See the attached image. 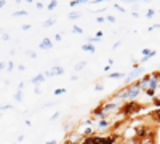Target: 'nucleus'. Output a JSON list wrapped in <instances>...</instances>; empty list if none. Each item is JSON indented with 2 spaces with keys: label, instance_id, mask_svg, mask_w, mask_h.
<instances>
[{
  "label": "nucleus",
  "instance_id": "1",
  "mask_svg": "<svg viewBox=\"0 0 160 144\" xmlns=\"http://www.w3.org/2000/svg\"><path fill=\"white\" fill-rule=\"evenodd\" d=\"M101 106H102V112L108 115V117H111L112 112H117V111L122 109L123 104L120 102V101H117V99H108L106 102H101Z\"/></svg>",
  "mask_w": 160,
  "mask_h": 144
},
{
  "label": "nucleus",
  "instance_id": "2",
  "mask_svg": "<svg viewBox=\"0 0 160 144\" xmlns=\"http://www.w3.org/2000/svg\"><path fill=\"white\" fill-rule=\"evenodd\" d=\"M142 75H144V67L139 66V64H135V66H133V71H131V72L127 75V78H125V87H128V85H131L133 82L139 80Z\"/></svg>",
  "mask_w": 160,
  "mask_h": 144
},
{
  "label": "nucleus",
  "instance_id": "3",
  "mask_svg": "<svg viewBox=\"0 0 160 144\" xmlns=\"http://www.w3.org/2000/svg\"><path fill=\"white\" fill-rule=\"evenodd\" d=\"M141 111V106L138 102L135 101H128V102H123V106H122V112L125 115H133V114H136Z\"/></svg>",
  "mask_w": 160,
  "mask_h": 144
},
{
  "label": "nucleus",
  "instance_id": "4",
  "mask_svg": "<svg viewBox=\"0 0 160 144\" xmlns=\"http://www.w3.org/2000/svg\"><path fill=\"white\" fill-rule=\"evenodd\" d=\"M83 139H85L83 133L77 132V130H71V132L68 133V141H69V142H72V144H80Z\"/></svg>",
  "mask_w": 160,
  "mask_h": 144
},
{
  "label": "nucleus",
  "instance_id": "5",
  "mask_svg": "<svg viewBox=\"0 0 160 144\" xmlns=\"http://www.w3.org/2000/svg\"><path fill=\"white\" fill-rule=\"evenodd\" d=\"M43 74H45V77H59V75L64 74V67H62V66H51V67H50L48 71H45Z\"/></svg>",
  "mask_w": 160,
  "mask_h": 144
},
{
  "label": "nucleus",
  "instance_id": "6",
  "mask_svg": "<svg viewBox=\"0 0 160 144\" xmlns=\"http://www.w3.org/2000/svg\"><path fill=\"white\" fill-rule=\"evenodd\" d=\"M158 83H160V72H152V74H151V82H149V88H148V90L157 91ZM148 90H146V91H148Z\"/></svg>",
  "mask_w": 160,
  "mask_h": 144
},
{
  "label": "nucleus",
  "instance_id": "7",
  "mask_svg": "<svg viewBox=\"0 0 160 144\" xmlns=\"http://www.w3.org/2000/svg\"><path fill=\"white\" fill-rule=\"evenodd\" d=\"M149 82H151V74H144L141 78H139V87L142 91H146L149 88Z\"/></svg>",
  "mask_w": 160,
  "mask_h": 144
},
{
  "label": "nucleus",
  "instance_id": "8",
  "mask_svg": "<svg viewBox=\"0 0 160 144\" xmlns=\"http://www.w3.org/2000/svg\"><path fill=\"white\" fill-rule=\"evenodd\" d=\"M38 48L40 50H51L53 48V40H51V38H48V37H45L43 40L38 43Z\"/></svg>",
  "mask_w": 160,
  "mask_h": 144
},
{
  "label": "nucleus",
  "instance_id": "9",
  "mask_svg": "<svg viewBox=\"0 0 160 144\" xmlns=\"http://www.w3.org/2000/svg\"><path fill=\"white\" fill-rule=\"evenodd\" d=\"M45 80H47V78H45V74H37L35 77L31 78V83H32L34 87H38L40 83H43Z\"/></svg>",
  "mask_w": 160,
  "mask_h": 144
},
{
  "label": "nucleus",
  "instance_id": "10",
  "mask_svg": "<svg viewBox=\"0 0 160 144\" xmlns=\"http://www.w3.org/2000/svg\"><path fill=\"white\" fill-rule=\"evenodd\" d=\"M155 55H157V51H155V50H149V48H142V50H141V56H142V58H149V59H152Z\"/></svg>",
  "mask_w": 160,
  "mask_h": 144
},
{
  "label": "nucleus",
  "instance_id": "11",
  "mask_svg": "<svg viewBox=\"0 0 160 144\" xmlns=\"http://www.w3.org/2000/svg\"><path fill=\"white\" fill-rule=\"evenodd\" d=\"M82 50H83V51H87V53H90V55L96 53V48H95V45H91V43H88V42L82 45Z\"/></svg>",
  "mask_w": 160,
  "mask_h": 144
},
{
  "label": "nucleus",
  "instance_id": "12",
  "mask_svg": "<svg viewBox=\"0 0 160 144\" xmlns=\"http://www.w3.org/2000/svg\"><path fill=\"white\" fill-rule=\"evenodd\" d=\"M111 125H112V123H111L109 120H99V122H98V130H101V132H102V130H108Z\"/></svg>",
  "mask_w": 160,
  "mask_h": 144
},
{
  "label": "nucleus",
  "instance_id": "13",
  "mask_svg": "<svg viewBox=\"0 0 160 144\" xmlns=\"http://www.w3.org/2000/svg\"><path fill=\"white\" fill-rule=\"evenodd\" d=\"M80 18H82V13H80V11H72V13L68 15V19H71V21H77Z\"/></svg>",
  "mask_w": 160,
  "mask_h": 144
},
{
  "label": "nucleus",
  "instance_id": "14",
  "mask_svg": "<svg viewBox=\"0 0 160 144\" xmlns=\"http://www.w3.org/2000/svg\"><path fill=\"white\" fill-rule=\"evenodd\" d=\"M11 15H13V18H21V16H28L29 13L26 10H16V11H13Z\"/></svg>",
  "mask_w": 160,
  "mask_h": 144
},
{
  "label": "nucleus",
  "instance_id": "15",
  "mask_svg": "<svg viewBox=\"0 0 160 144\" xmlns=\"http://www.w3.org/2000/svg\"><path fill=\"white\" fill-rule=\"evenodd\" d=\"M85 66H87V61H78L75 66H74V71L75 72H78V71H83L85 69Z\"/></svg>",
  "mask_w": 160,
  "mask_h": 144
},
{
  "label": "nucleus",
  "instance_id": "16",
  "mask_svg": "<svg viewBox=\"0 0 160 144\" xmlns=\"http://www.w3.org/2000/svg\"><path fill=\"white\" fill-rule=\"evenodd\" d=\"M55 22H56V18H48L43 21V27H51V26H55Z\"/></svg>",
  "mask_w": 160,
  "mask_h": 144
},
{
  "label": "nucleus",
  "instance_id": "17",
  "mask_svg": "<svg viewBox=\"0 0 160 144\" xmlns=\"http://www.w3.org/2000/svg\"><path fill=\"white\" fill-rule=\"evenodd\" d=\"M108 77L109 78H123L125 74L123 72H111V74H108Z\"/></svg>",
  "mask_w": 160,
  "mask_h": 144
},
{
  "label": "nucleus",
  "instance_id": "18",
  "mask_svg": "<svg viewBox=\"0 0 160 144\" xmlns=\"http://www.w3.org/2000/svg\"><path fill=\"white\" fill-rule=\"evenodd\" d=\"M66 91H68L66 88H56L55 91H53V95H55V96H61V95H64V93H66Z\"/></svg>",
  "mask_w": 160,
  "mask_h": 144
},
{
  "label": "nucleus",
  "instance_id": "19",
  "mask_svg": "<svg viewBox=\"0 0 160 144\" xmlns=\"http://www.w3.org/2000/svg\"><path fill=\"white\" fill-rule=\"evenodd\" d=\"M83 136H85V138L93 136V128H91V127H87V128L83 130Z\"/></svg>",
  "mask_w": 160,
  "mask_h": 144
},
{
  "label": "nucleus",
  "instance_id": "20",
  "mask_svg": "<svg viewBox=\"0 0 160 144\" xmlns=\"http://www.w3.org/2000/svg\"><path fill=\"white\" fill-rule=\"evenodd\" d=\"M155 16V10H152V8H149L148 11H146V18H148V19H152Z\"/></svg>",
  "mask_w": 160,
  "mask_h": 144
},
{
  "label": "nucleus",
  "instance_id": "21",
  "mask_svg": "<svg viewBox=\"0 0 160 144\" xmlns=\"http://www.w3.org/2000/svg\"><path fill=\"white\" fill-rule=\"evenodd\" d=\"M15 101H18V102L22 101V90H18L16 93H15Z\"/></svg>",
  "mask_w": 160,
  "mask_h": 144
},
{
  "label": "nucleus",
  "instance_id": "22",
  "mask_svg": "<svg viewBox=\"0 0 160 144\" xmlns=\"http://www.w3.org/2000/svg\"><path fill=\"white\" fill-rule=\"evenodd\" d=\"M71 32H72V34H78V35H80V34H83V29H82V27H78V26H74V27L71 29Z\"/></svg>",
  "mask_w": 160,
  "mask_h": 144
},
{
  "label": "nucleus",
  "instance_id": "23",
  "mask_svg": "<svg viewBox=\"0 0 160 144\" xmlns=\"http://www.w3.org/2000/svg\"><path fill=\"white\" fill-rule=\"evenodd\" d=\"M56 7H58V2H50V3L47 5V10H48V11H53V10H56Z\"/></svg>",
  "mask_w": 160,
  "mask_h": 144
},
{
  "label": "nucleus",
  "instance_id": "24",
  "mask_svg": "<svg viewBox=\"0 0 160 144\" xmlns=\"http://www.w3.org/2000/svg\"><path fill=\"white\" fill-rule=\"evenodd\" d=\"M26 56L31 58V59H35L37 58V53H35V51H32V50H28V51H26Z\"/></svg>",
  "mask_w": 160,
  "mask_h": 144
},
{
  "label": "nucleus",
  "instance_id": "25",
  "mask_svg": "<svg viewBox=\"0 0 160 144\" xmlns=\"http://www.w3.org/2000/svg\"><path fill=\"white\" fill-rule=\"evenodd\" d=\"M13 109V104H0V112L2 111H10Z\"/></svg>",
  "mask_w": 160,
  "mask_h": 144
},
{
  "label": "nucleus",
  "instance_id": "26",
  "mask_svg": "<svg viewBox=\"0 0 160 144\" xmlns=\"http://www.w3.org/2000/svg\"><path fill=\"white\" fill-rule=\"evenodd\" d=\"M80 3H85V0H72V2H71L69 5H71L72 8H75V7H78Z\"/></svg>",
  "mask_w": 160,
  "mask_h": 144
},
{
  "label": "nucleus",
  "instance_id": "27",
  "mask_svg": "<svg viewBox=\"0 0 160 144\" xmlns=\"http://www.w3.org/2000/svg\"><path fill=\"white\" fill-rule=\"evenodd\" d=\"M98 42H101V38H98V37H90L88 38V43H91V45H95Z\"/></svg>",
  "mask_w": 160,
  "mask_h": 144
},
{
  "label": "nucleus",
  "instance_id": "28",
  "mask_svg": "<svg viewBox=\"0 0 160 144\" xmlns=\"http://www.w3.org/2000/svg\"><path fill=\"white\" fill-rule=\"evenodd\" d=\"M59 115H61V112H59V111H56L55 114H53V115L50 117V120H51V122H55V120H58V119H59Z\"/></svg>",
  "mask_w": 160,
  "mask_h": 144
},
{
  "label": "nucleus",
  "instance_id": "29",
  "mask_svg": "<svg viewBox=\"0 0 160 144\" xmlns=\"http://www.w3.org/2000/svg\"><path fill=\"white\" fill-rule=\"evenodd\" d=\"M148 31H149V32H152V31H160V24H152L151 27H148Z\"/></svg>",
  "mask_w": 160,
  "mask_h": 144
},
{
  "label": "nucleus",
  "instance_id": "30",
  "mask_svg": "<svg viewBox=\"0 0 160 144\" xmlns=\"http://www.w3.org/2000/svg\"><path fill=\"white\" fill-rule=\"evenodd\" d=\"M114 8H115V10H118V11H122V13H127V10H125L122 5H118V3H114Z\"/></svg>",
  "mask_w": 160,
  "mask_h": 144
},
{
  "label": "nucleus",
  "instance_id": "31",
  "mask_svg": "<svg viewBox=\"0 0 160 144\" xmlns=\"http://www.w3.org/2000/svg\"><path fill=\"white\" fill-rule=\"evenodd\" d=\"M13 69H15V64H13V61H10V62L7 64V71H8V72H13Z\"/></svg>",
  "mask_w": 160,
  "mask_h": 144
},
{
  "label": "nucleus",
  "instance_id": "32",
  "mask_svg": "<svg viewBox=\"0 0 160 144\" xmlns=\"http://www.w3.org/2000/svg\"><path fill=\"white\" fill-rule=\"evenodd\" d=\"M21 29H22L24 32H28V31L32 29V26H31V24H22V26H21Z\"/></svg>",
  "mask_w": 160,
  "mask_h": 144
},
{
  "label": "nucleus",
  "instance_id": "33",
  "mask_svg": "<svg viewBox=\"0 0 160 144\" xmlns=\"http://www.w3.org/2000/svg\"><path fill=\"white\" fill-rule=\"evenodd\" d=\"M95 90H96V91H102V90H104V85H102L101 82H98V83L95 85Z\"/></svg>",
  "mask_w": 160,
  "mask_h": 144
},
{
  "label": "nucleus",
  "instance_id": "34",
  "mask_svg": "<svg viewBox=\"0 0 160 144\" xmlns=\"http://www.w3.org/2000/svg\"><path fill=\"white\" fill-rule=\"evenodd\" d=\"M35 8H37V10H43V8H47V5H43L42 2H37V3H35Z\"/></svg>",
  "mask_w": 160,
  "mask_h": 144
},
{
  "label": "nucleus",
  "instance_id": "35",
  "mask_svg": "<svg viewBox=\"0 0 160 144\" xmlns=\"http://www.w3.org/2000/svg\"><path fill=\"white\" fill-rule=\"evenodd\" d=\"M53 40H55V42H61L62 40V35L61 34H56L55 37H53Z\"/></svg>",
  "mask_w": 160,
  "mask_h": 144
},
{
  "label": "nucleus",
  "instance_id": "36",
  "mask_svg": "<svg viewBox=\"0 0 160 144\" xmlns=\"http://www.w3.org/2000/svg\"><path fill=\"white\" fill-rule=\"evenodd\" d=\"M34 95H37V96L42 95V90H40V87H35V88H34Z\"/></svg>",
  "mask_w": 160,
  "mask_h": 144
},
{
  "label": "nucleus",
  "instance_id": "37",
  "mask_svg": "<svg viewBox=\"0 0 160 144\" xmlns=\"http://www.w3.org/2000/svg\"><path fill=\"white\" fill-rule=\"evenodd\" d=\"M0 37H2V40H3V42H8V40H10V35H8L7 32H5V34H2Z\"/></svg>",
  "mask_w": 160,
  "mask_h": 144
},
{
  "label": "nucleus",
  "instance_id": "38",
  "mask_svg": "<svg viewBox=\"0 0 160 144\" xmlns=\"http://www.w3.org/2000/svg\"><path fill=\"white\" fill-rule=\"evenodd\" d=\"M104 21H106L104 16H98V18H96V22H98V24H104Z\"/></svg>",
  "mask_w": 160,
  "mask_h": 144
},
{
  "label": "nucleus",
  "instance_id": "39",
  "mask_svg": "<svg viewBox=\"0 0 160 144\" xmlns=\"http://www.w3.org/2000/svg\"><path fill=\"white\" fill-rule=\"evenodd\" d=\"M106 21H109V22H115V18H114L112 15H109V16H106Z\"/></svg>",
  "mask_w": 160,
  "mask_h": 144
},
{
  "label": "nucleus",
  "instance_id": "40",
  "mask_svg": "<svg viewBox=\"0 0 160 144\" xmlns=\"http://www.w3.org/2000/svg\"><path fill=\"white\" fill-rule=\"evenodd\" d=\"M2 71H7V64L0 61V72H2Z\"/></svg>",
  "mask_w": 160,
  "mask_h": 144
},
{
  "label": "nucleus",
  "instance_id": "41",
  "mask_svg": "<svg viewBox=\"0 0 160 144\" xmlns=\"http://www.w3.org/2000/svg\"><path fill=\"white\" fill-rule=\"evenodd\" d=\"M120 45H122V42H120V40H118V42H115V43H114V45H112V48H114V50H115V48H118V47H120Z\"/></svg>",
  "mask_w": 160,
  "mask_h": 144
},
{
  "label": "nucleus",
  "instance_id": "42",
  "mask_svg": "<svg viewBox=\"0 0 160 144\" xmlns=\"http://www.w3.org/2000/svg\"><path fill=\"white\" fill-rule=\"evenodd\" d=\"M77 80H78V75H75V74H74V75L71 77V82H77Z\"/></svg>",
  "mask_w": 160,
  "mask_h": 144
},
{
  "label": "nucleus",
  "instance_id": "43",
  "mask_svg": "<svg viewBox=\"0 0 160 144\" xmlns=\"http://www.w3.org/2000/svg\"><path fill=\"white\" fill-rule=\"evenodd\" d=\"M50 106H51V102H45L43 106H42V109H47V107H50Z\"/></svg>",
  "mask_w": 160,
  "mask_h": 144
},
{
  "label": "nucleus",
  "instance_id": "44",
  "mask_svg": "<svg viewBox=\"0 0 160 144\" xmlns=\"http://www.w3.org/2000/svg\"><path fill=\"white\" fill-rule=\"evenodd\" d=\"M95 37H98V38H101V37H102V31H98V32H96V35H95Z\"/></svg>",
  "mask_w": 160,
  "mask_h": 144
},
{
  "label": "nucleus",
  "instance_id": "45",
  "mask_svg": "<svg viewBox=\"0 0 160 144\" xmlns=\"http://www.w3.org/2000/svg\"><path fill=\"white\" fill-rule=\"evenodd\" d=\"M111 69H112V66H106V67H104V71L109 72V74H111Z\"/></svg>",
  "mask_w": 160,
  "mask_h": 144
},
{
  "label": "nucleus",
  "instance_id": "46",
  "mask_svg": "<svg viewBox=\"0 0 160 144\" xmlns=\"http://www.w3.org/2000/svg\"><path fill=\"white\" fill-rule=\"evenodd\" d=\"M131 16H133V18H139V15H138V11H133V13H131Z\"/></svg>",
  "mask_w": 160,
  "mask_h": 144
},
{
  "label": "nucleus",
  "instance_id": "47",
  "mask_svg": "<svg viewBox=\"0 0 160 144\" xmlns=\"http://www.w3.org/2000/svg\"><path fill=\"white\" fill-rule=\"evenodd\" d=\"M148 61H149V58H142V56H141V64H144V62H148Z\"/></svg>",
  "mask_w": 160,
  "mask_h": 144
},
{
  "label": "nucleus",
  "instance_id": "48",
  "mask_svg": "<svg viewBox=\"0 0 160 144\" xmlns=\"http://www.w3.org/2000/svg\"><path fill=\"white\" fill-rule=\"evenodd\" d=\"M24 88V82H19V85H18V90H22Z\"/></svg>",
  "mask_w": 160,
  "mask_h": 144
},
{
  "label": "nucleus",
  "instance_id": "49",
  "mask_svg": "<svg viewBox=\"0 0 160 144\" xmlns=\"http://www.w3.org/2000/svg\"><path fill=\"white\" fill-rule=\"evenodd\" d=\"M45 144H56V141H55V139H50V141H47Z\"/></svg>",
  "mask_w": 160,
  "mask_h": 144
},
{
  "label": "nucleus",
  "instance_id": "50",
  "mask_svg": "<svg viewBox=\"0 0 160 144\" xmlns=\"http://www.w3.org/2000/svg\"><path fill=\"white\" fill-rule=\"evenodd\" d=\"M7 5V2H3V0H0V8H3Z\"/></svg>",
  "mask_w": 160,
  "mask_h": 144
},
{
  "label": "nucleus",
  "instance_id": "51",
  "mask_svg": "<svg viewBox=\"0 0 160 144\" xmlns=\"http://www.w3.org/2000/svg\"><path fill=\"white\" fill-rule=\"evenodd\" d=\"M18 71H21V72H24V71H26V67H24V66H18Z\"/></svg>",
  "mask_w": 160,
  "mask_h": 144
},
{
  "label": "nucleus",
  "instance_id": "52",
  "mask_svg": "<svg viewBox=\"0 0 160 144\" xmlns=\"http://www.w3.org/2000/svg\"><path fill=\"white\" fill-rule=\"evenodd\" d=\"M18 141H19V142L24 141V135H19V136H18Z\"/></svg>",
  "mask_w": 160,
  "mask_h": 144
},
{
  "label": "nucleus",
  "instance_id": "53",
  "mask_svg": "<svg viewBox=\"0 0 160 144\" xmlns=\"http://www.w3.org/2000/svg\"><path fill=\"white\" fill-rule=\"evenodd\" d=\"M108 62H109V66H112V64H114V59H112V58H109V59H108Z\"/></svg>",
  "mask_w": 160,
  "mask_h": 144
},
{
  "label": "nucleus",
  "instance_id": "54",
  "mask_svg": "<svg viewBox=\"0 0 160 144\" xmlns=\"http://www.w3.org/2000/svg\"><path fill=\"white\" fill-rule=\"evenodd\" d=\"M118 144H130V142H128V141H127V139H125V141H123V142H118Z\"/></svg>",
  "mask_w": 160,
  "mask_h": 144
},
{
  "label": "nucleus",
  "instance_id": "55",
  "mask_svg": "<svg viewBox=\"0 0 160 144\" xmlns=\"http://www.w3.org/2000/svg\"><path fill=\"white\" fill-rule=\"evenodd\" d=\"M2 34H5V31H3L2 27H0V35H2Z\"/></svg>",
  "mask_w": 160,
  "mask_h": 144
},
{
  "label": "nucleus",
  "instance_id": "56",
  "mask_svg": "<svg viewBox=\"0 0 160 144\" xmlns=\"http://www.w3.org/2000/svg\"><path fill=\"white\" fill-rule=\"evenodd\" d=\"M64 144H72V142H69V141H66V142H64Z\"/></svg>",
  "mask_w": 160,
  "mask_h": 144
},
{
  "label": "nucleus",
  "instance_id": "57",
  "mask_svg": "<svg viewBox=\"0 0 160 144\" xmlns=\"http://www.w3.org/2000/svg\"><path fill=\"white\" fill-rule=\"evenodd\" d=\"M0 119H2V112H0Z\"/></svg>",
  "mask_w": 160,
  "mask_h": 144
},
{
  "label": "nucleus",
  "instance_id": "58",
  "mask_svg": "<svg viewBox=\"0 0 160 144\" xmlns=\"http://www.w3.org/2000/svg\"><path fill=\"white\" fill-rule=\"evenodd\" d=\"M158 10H160V7H158Z\"/></svg>",
  "mask_w": 160,
  "mask_h": 144
},
{
  "label": "nucleus",
  "instance_id": "59",
  "mask_svg": "<svg viewBox=\"0 0 160 144\" xmlns=\"http://www.w3.org/2000/svg\"><path fill=\"white\" fill-rule=\"evenodd\" d=\"M15 144H16V142H15Z\"/></svg>",
  "mask_w": 160,
  "mask_h": 144
}]
</instances>
